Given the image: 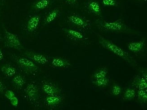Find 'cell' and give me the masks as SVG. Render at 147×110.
<instances>
[{"label": "cell", "mask_w": 147, "mask_h": 110, "mask_svg": "<svg viewBox=\"0 0 147 110\" xmlns=\"http://www.w3.org/2000/svg\"><path fill=\"white\" fill-rule=\"evenodd\" d=\"M95 24L98 30L102 32L113 33H129L131 29L122 19L114 21H107L101 19H96Z\"/></svg>", "instance_id": "cell-1"}, {"label": "cell", "mask_w": 147, "mask_h": 110, "mask_svg": "<svg viewBox=\"0 0 147 110\" xmlns=\"http://www.w3.org/2000/svg\"><path fill=\"white\" fill-rule=\"evenodd\" d=\"M98 41L103 48L124 60L132 66L137 67L138 66L136 61L127 52L114 42L100 35H99Z\"/></svg>", "instance_id": "cell-2"}, {"label": "cell", "mask_w": 147, "mask_h": 110, "mask_svg": "<svg viewBox=\"0 0 147 110\" xmlns=\"http://www.w3.org/2000/svg\"><path fill=\"white\" fill-rule=\"evenodd\" d=\"M11 58L18 66L20 69L26 74H34L38 71L39 69L38 66L27 57L12 55Z\"/></svg>", "instance_id": "cell-3"}, {"label": "cell", "mask_w": 147, "mask_h": 110, "mask_svg": "<svg viewBox=\"0 0 147 110\" xmlns=\"http://www.w3.org/2000/svg\"><path fill=\"white\" fill-rule=\"evenodd\" d=\"M67 21L71 25L82 31H88L92 26L91 20L76 13H72L67 16Z\"/></svg>", "instance_id": "cell-4"}, {"label": "cell", "mask_w": 147, "mask_h": 110, "mask_svg": "<svg viewBox=\"0 0 147 110\" xmlns=\"http://www.w3.org/2000/svg\"><path fill=\"white\" fill-rule=\"evenodd\" d=\"M3 30L4 41L5 47L15 49L20 51L24 49V47L17 35L8 31L4 27H3Z\"/></svg>", "instance_id": "cell-5"}, {"label": "cell", "mask_w": 147, "mask_h": 110, "mask_svg": "<svg viewBox=\"0 0 147 110\" xmlns=\"http://www.w3.org/2000/svg\"><path fill=\"white\" fill-rule=\"evenodd\" d=\"M25 96L30 103L34 105H39L40 104V90L35 82L32 81L27 85L24 90Z\"/></svg>", "instance_id": "cell-6"}, {"label": "cell", "mask_w": 147, "mask_h": 110, "mask_svg": "<svg viewBox=\"0 0 147 110\" xmlns=\"http://www.w3.org/2000/svg\"><path fill=\"white\" fill-rule=\"evenodd\" d=\"M62 30L67 37L73 41L76 42H88V38L86 37L85 34L79 30L66 28H63Z\"/></svg>", "instance_id": "cell-7"}, {"label": "cell", "mask_w": 147, "mask_h": 110, "mask_svg": "<svg viewBox=\"0 0 147 110\" xmlns=\"http://www.w3.org/2000/svg\"><path fill=\"white\" fill-rule=\"evenodd\" d=\"M41 89L47 95H60L62 93V90L59 86L49 81H44L42 82Z\"/></svg>", "instance_id": "cell-8"}, {"label": "cell", "mask_w": 147, "mask_h": 110, "mask_svg": "<svg viewBox=\"0 0 147 110\" xmlns=\"http://www.w3.org/2000/svg\"><path fill=\"white\" fill-rule=\"evenodd\" d=\"M25 57L28 58L35 63L40 65H45L49 62L48 57L43 54L31 51H25L23 53Z\"/></svg>", "instance_id": "cell-9"}, {"label": "cell", "mask_w": 147, "mask_h": 110, "mask_svg": "<svg viewBox=\"0 0 147 110\" xmlns=\"http://www.w3.org/2000/svg\"><path fill=\"white\" fill-rule=\"evenodd\" d=\"M41 17L37 15H32L30 16L26 24V30L27 33L32 34L35 32L40 22Z\"/></svg>", "instance_id": "cell-10"}, {"label": "cell", "mask_w": 147, "mask_h": 110, "mask_svg": "<svg viewBox=\"0 0 147 110\" xmlns=\"http://www.w3.org/2000/svg\"><path fill=\"white\" fill-rule=\"evenodd\" d=\"M85 9L88 13L100 18L102 17L100 5L96 0L88 1L86 4Z\"/></svg>", "instance_id": "cell-11"}, {"label": "cell", "mask_w": 147, "mask_h": 110, "mask_svg": "<svg viewBox=\"0 0 147 110\" xmlns=\"http://www.w3.org/2000/svg\"><path fill=\"white\" fill-rule=\"evenodd\" d=\"M146 45V39L143 38L139 41L129 42L127 45L128 49L130 52L136 54L143 52L145 49Z\"/></svg>", "instance_id": "cell-12"}, {"label": "cell", "mask_w": 147, "mask_h": 110, "mask_svg": "<svg viewBox=\"0 0 147 110\" xmlns=\"http://www.w3.org/2000/svg\"><path fill=\"white\" fill-rule=\"evenodd\" d=\"M51 64L53 67L57 68H67L71 66L69 60L61 57H53Z\"/></svg>", "instance_id": "cell-13"}, {"label": "cell", "mask_w": 147, "mask_h": 110, "mask_svg": "<svg viewBox=\"0 0 147 110\" xmlns=\"http://www.w3.org/2000/svg\"><path fill=\"white\" fill-rule=\"evenodd\" d=\"M63 98L60 95H47L45 98V103L48 107H55L62 103Z\"/></svg>", "instance_id": "cell-14"}, {"label": "cell", "mask_w": 147, "mask_h": 110, "mask_svg": "<svg viewBox=\"0 0 147 110\" xmlns=\"http://www.w3.org/2000/svg\"><path fill=\"white\" fill-rule=\"evenodd\" d=\"M134 88L138 89H147V78L141 75H137L134 77L132 84Z\"/></svg>", "instance_id": "cell-15"}, {"label": "cell", "mask_w": 147, "mask_h": 110, "mask_svg": "<svg viewBox=\"0 0 147 110\" xmlns=\"http://www.w3.org/2000/svg\"><path fill=\"white\" fill-rule=\"evenodd\" d=\"M26 83V78L21 74H16L13 76L12 79V85L17 90L22 89Z\"/></svg>", "instance_id": "cell-16"}, {"label": "cell", "mask_w": 147, "mask_h": 110, "mask_svg": "<svg viewBox=\"0 0 147 110\" xmlns=\"http://www.w3.org/2000/svg\"><path fill=\"white\" fill-rule=\"evenodd\" d=\"M60 11L58 8H55L48 12L45 17L44 21V25H48L52 23L59 17Z\"/></svg>", "instance_id": "cell-17"}, {"label": "cell", "mask_w": 147, "mask_h": 110, "mask_svg": "<svg viewBox=\"0 0 147 110\" xmlns=\"http://www.w3.org/2000/svg\"><path fill=\"white\" fill-rule=\"evenodd\" d=\"M53 0H36L34 2L32 8L36 11H41L47 8L52 3Z\"/></svg>", "instance_id": "cell-18"}, {"label": "cell", "mask_w": 147, "mask_h": 110, "mask_svg": "<svg viewBox=\"0 0 147 110\" xmlns=\"http://www.w3.org/2000/svg\"><path fill=\"white\" fill-rule=\"evenodd\" d=\"M1 70L4 75L8 78L13 77L17 73L16 68L14 66L8 64L2 66Z\"/></svg>", "instance_id": "cell-19"}, {"label": "cell", "mask_w": 147, "mask_h": 110, "mask_svg": "<svg viewBox=\"0 0 147 110\" xmlns=\"http://www.w3.org/2000/svg\"><path fill=\"white\" fill-rule=\"evenodd\" d=\"M137 93L134 88H128L126 89L123 95V99L126 101H131L136 96Z\"/></svg>", "instance_id": "cell-20"}, {"label": "cell", "mask_w": 147, "mask_h": 110, "mask_svg": "<svg viewBox=\"0 0 147 110\" xmlns=\"http://www.w3.org/2000/svg\"><path fill=\"white\" fill-rule=\"evenodd\" d=\"M108 73V70L106 67H102L97 70L92 75L93 79H99L107 77Z\"/></svg>", "instance_id": "cell-21"}, {"label": "cell", "mask_w": 147, "mask_h": 110, "mask_svg": "<svg viewBox=\"0 0 147 110\" xmlns=\"http://www.w3.org/2000/svg\"><path fill=\"white\" fill-rule=\"evenodd\" d=\"M138 101L142 104L146 103L147 102V89H139L137 93Z\"/></svg>", "instance_id": "cell-22"}, {"label": "cell", "mask_w": 147, "mask_h": 110, "mask_svg": "<svg viewBox=\"0 0 147 110\" xmlns=\"http://www.w3.org/2000/svg\"><path fill=\"white\" fill-rule=\"evenodd\" d=\"M92 82L95 86L98 87H104L107 86L110 82V79L108 78L105 77L99 79H93Z\"/></svg>", "instance_id": "cell-23"}, {"label": "cell", "mask_w": 147, "mask_h": 110, "mask_svg": "<svg viewBox=\"0 0 147 110\" xmlns=\"http://www.w3.org/2000/svg\"><path fill=\"white\" fill-rule=\"evenodd\" d=\"M122 92V88L121 85L118 84H115L112 86L111 93L112 95L115 96L119 95Z\"/></svg>", "instance_id": "cell-24"}, {"label": "cell", "mask_w": 147, "mask_h": 110, "mask_svg": "<svg viewBox=\"0 0 147 110\" xmlns=\"http://www.w3.org/2000/svg\"><path fill=\"white\" fill-rule=\"evenodd\" d=\"M102 3L106 7H117L118 4L116 0H102Z\"/></svg>", "instance_id": "cell-25"}, {"label": "cell", "mask_w": 147, "mask_h": 110, "mask_svg": "<svg viewBox=\"0 0 147 110\" xmlns=\"http://www.w3.org/2000/svg\"><path fill=\"white\" fill-rule=\"evenodd\" d=\"M4 94L5 97H7V99L9 100L11 98L16 96L15 93L13 92V91L10 90H6Z\"/></svg>", "instance_id": "cell-26"}, {"label": "cell", "mask_w": 147, "mask_h": 110, "mask_svg": "<svg viewBox=\"0 0 147 110\" xmlns=\"http://www.w3.org/2000/svg\"><path fill=\"white\" fill-rule=\"evenodd\" d=\"M11 104L14 107H17L18 105L19 100L18 99H17L16 96L14 97H12L10 100Z\"/></svg>", "instance_id": "cell-27"}, {"label": "cell", "mask_w": 147, "mask_h": 110, "mask_svg": "<svg viewBox=\"0 0 147 110\" xmlns=\"http://www.w3.org/2000/svg\"><path fill=\"white\" fill-rule=\"evenodd\" d=\"M5 91V87L3 82L0 79V93L4 94Z\"/></svg>", "instance_id": "cell-28"}, {"label": "cell", "mask_w": 147, "mask_h": 110, "mask_svg": "<svg viewBox=\"0 0 147 110\" xmlns=\"http://www.w3.org/2000/svg\"><path fill=\"white\" fill-rule=\"evenodd\" d=\"M68 4L71 5H74L77 3L78 0H64Z\"/></svg>", "instance_id": "cell-29"}, {"label": "cell", "mask_w": 147, "mask_h": 110, "mask_svg": "<svg viewBox=\"0 0 147 110\" xmlns=\"http://www.w3.org/2000/svg\"><path fill=\"white\" fill-rule=\"evenodd\" d=\"M4 54L3 53L1 49L0 48V60H2L4 59Z\"/></svg>", "instance_id": "cell-30"}, {"label": "cell", "mask_w": 147, "mask_h": 110, "mask_svg": "<svg viewBox=\"0 0 147 110\" xmlns=\"http://www.w3.org/2000/svg\"><path fill=\"white\" fill-rule=\"evenodd\" d=\"M4 2L1 1H0V5H3Z\"/></svg>", "instance_id": "cell-31"}, {"label": "cell", "mask_w": 147, "mask_h": 110, "mask_svg": "<svg viewBox=\"0 0 147 110\" xmlns=\"http://www.w3.org/2000/svg\"><path fill=\"white\" fill-rule=\"evenodd\" d=\"M2 38H1V35L0 34V41H2Z\"/></svg>", "instance_id": "cell-32"}, {"label": "cell", "mask_w": 147, "mask_h": 110, "mask_svg": "<svg viewBox=\"0 0 147 110\" xmlns=\"http://www.w3.org/2000/svg\"><path fill=\"white\" fill-rule=\"evenodd\" d=\"M137 1H146V0H137Z\"/></svg>", "instance_id": "cell-33"}]
</instances>
